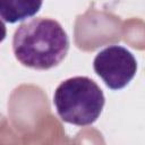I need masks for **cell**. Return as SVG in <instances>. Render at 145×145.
Listing matches in <instances>:
<instances>
[{
    "label": "cell",
    "instance_id": "1",
    "mask_svg": "<svg viewBox=\"0 0 145 145\" xmlns=\"http://www.w3.org/2000/svg\"><path fill=\"white\" fill-rule=\"evenodd\" d=\"M69 39L63 27L51 18H33L15 31L12 51L25 67L46 70L58 66L67 56Z\"/></svg>",
    "mask_w": 145,
    "mask_h": 145
},
{
    "label": "cell",
    "instance_id": "2",
    "mask_svg": "<svg viewBox=\"0 0 145 145\" xmlns=\"http://www.w3.org/2000/svg\"><path fill=\"white\" fill-rule=\"evenodd\" d=\"M105 99L100 86L86 76L63 80L56 89L53 104L58 116L68 123L89 126L100 117Z\"/></svg>",
    "mask_w": 145,
    "mask_h": 145
},
{
    "label": "cell",
    "instance_id": "5",
    "mask_svg": "<svg viewBox=\"0 0 145 145\" xmlns=\"http://www.w3.org/2000/svg\"><path fill=\"white\" fill-rule=\"evenodd\" d=\"M6 35H7V28H6V25H5V23L0 19V43L6 39Z\"/></svg>",
    "mask_w": 145,
    "mask_h": 145
},
{
    "label": "cell",
    "instance_id": "3",
    "mask_svg": "<svg viewBox=\"0 0 145 145\" xmlns=\"http://www.w3.org/2000/svg\"><path fill=\"white\" fill-rule=\"evenodd\" d=\"M93 68L109 88L121 89L136 75L137 62L126 48L109 45L95 56Z\"/></svg>",
    "mask_w": 145,
    "mask_h": 145
},
{
    "label": "cell",
    "instance_id": "4",
    "mask_svg": "<svg viewBox=\"0 0 145 145\" xmlns=\"http://www.w3.org/2000/svg\"><path fill=\"white\" fill-rule=\"evenodd\" d=\"M43 0H0V17L10 24L34 16L41 9Z\"/></svg>",
    "mask_w": 145,
    "mask_h": 145
}]
</instances>
